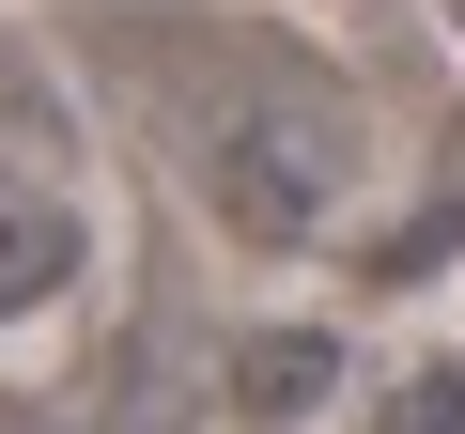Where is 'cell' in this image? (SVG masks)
Listing matches in <instances>:
<instances>
[{"label": "cell", "mask_w": 465, "mask_h": 434, "mask_svg": "<svg viewBox=\"0 0 465 434\" xmlns=\"http://www.w3.org/2000/svg\"><path fill=\"white\" fill-rule=\"evenodd\" d=\"M372 434H465V372L434 357L419 388H388V403H372Z\"/></svg>", "instance_id": "2"}, {"label": "cell", "mask_w": 465, "mask_h": 434, "mask_svg": "<svg viewBox=\"0 0 465 434\" xmlns=\"http://www.w3.org/2000/svg\"><path fill=\"white\" fill-rule=\"evenodd\" d=\"M326 388H341V357H326L311 326H264L249 357H232V419H311Z\"/></svg>", "instance_id": "1"}]
</instances>
